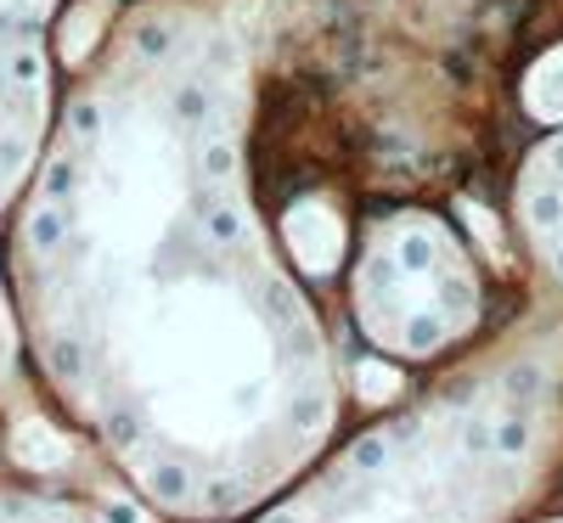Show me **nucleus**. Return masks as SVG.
<instances>
[{
  "mask_svg": "<svg viewBox=\"0 0 563 523\" xmlns=\"http://www.w3.org/2000/svg\"><path fill=\"white\" fill-rule=\"evenodd\" d=\"M525 108L536 113V119H563V52H552V57H541L536 68H530V79H525Z\"/></svg>",
  "mask_w": 563,
  "mask_h": 523,
  "instance_id": "obj_6",
  "label": "nucleus"
},
{
  "mask_svg": "<svg viewBox=\"0 0 563 523\" xmlns=\"http://www.w3.org/2000/svg\"><path fill=\"white\" fill-rule=\"evenodd\" d=\"M474 276L440 220L395 214L378 220L350 259V310L366 344L417 360L434 355L474 321Z\"/></svg>",
  "mask_w": 563,
  "mask_h": 523,
  "instance_id": "obj_3",
  "label": "nucleus"
},
{
  "mask_svg": "<svg viewBox=\"0 0 563 523\" xmlns=\"http://www.w3.org/2000/svg\"><path fill=\"white\" fill-rule=\"evenodd\" d=\"M479 472L474 416H395L333 445L243 523H467Z\"/></svg>",
  "mask_w": 563,
  "mask_h": 523,
  "instance_id": "obj_2",
  "label": "nucleus"
},
{
  "mask_svg": "<svg viewBox=\"0 0 563 523\" xmlns=\"http://www.w3.org/2000/svg\"><path fill=\"white\" fill-rule=\"evenodd\" d=\"M0 523H153L124 496L68 490L29 472H0Z\"/></svg>",
  "mask_w": 563,
  "mask_h": 523,
  "instance_id": "obj_5",
  "label": "nucleus"
},
{
  "mask_svg": "<svg viewBox=\"0 0 563 523\" xmlns=\"http://www.w3.org/2000/svg\"><path fill=\"white\" fill-rule=\"evenodd\" d=\"M90 0H0V220L12 214L57 113V34Z\"/></svg>",
  "mask_w": 563,
  "mask_h": 523,
  "instance_id": "obj_4",
  "label": "nucleus"
},
{
  "mask_svg": "<svg viewBox=\"0 0 563 523\" xmlns=\"http://www.w3.org/2000/svg\"><path fill=\"white\" fill-rule=\"evenodd\" d=\"M299 0H119L7 214L45 405L153 523H243L339 439V366L282 214Z\"/></svg>",
  "mask_w": 563,
  "mask_h": 523,
  "instance_id": "obj_1",
  "label": "nucleus"
}]
</instances>
